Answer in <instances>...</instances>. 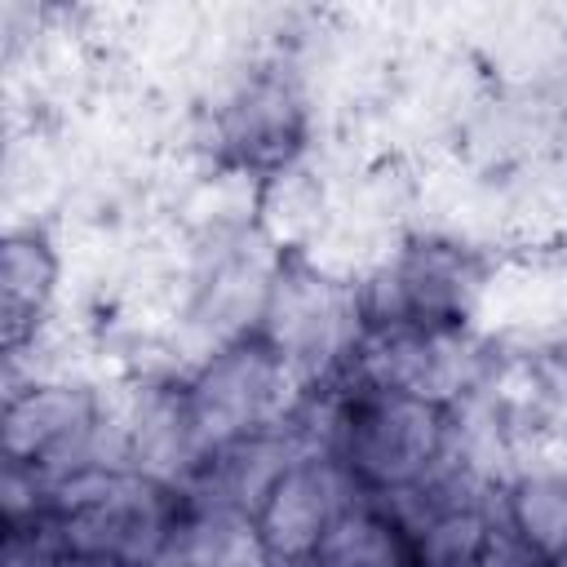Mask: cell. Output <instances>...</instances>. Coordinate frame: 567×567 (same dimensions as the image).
Returning <instances> with one entry per match:
<instances>
[{"label": "cell", "mask_w": 567, "mask_h": 567, "mask_svg": "<svg viewBox=\"0 0 567 567\" xmlns=\"http://www.w3.org/2000/svg\"><path fill=\"white\" fill-rule=\"evenodd\" d=\"M257 332L284 354L306 390H315V381L328 385L350 368L363 341L359 284L337 279L297 252L279 257L270 270Z\"/></svg>", "instance_id": "obj_5"}, {"label": "cell", "mask_w": 567, "mask_h": 567, "mask_svg": "<svg viewBox=\"0 0 567 567\" xmlns=\"http://www.w3.org/2000/svg\"><path fill=\"white\" fill-rule=\"evenodd\" d=\"M62 279V252L44 226H13L0 248V306H4V346L9 354L35 337L49 319Z\"/></svg>", "instance_id": "obj_9"}, {"label": "cell", "mask_w": 567, "mask_h": 567, "mask_svg": "<svg viewBox=\"0 0 567 567\" xmlns=\"http://www.w3.org/2000/svg\"><path fill=\"white\" fill-rule=\"evenodd\" d=\"M186 514V483L142 465H89L53 483L49 532L58 554L115 567H164L173 563Z\"/></svg>", "instance_id": "obj_2"}, {"label": "cell", "mask_w": 567, "mask_h": 567, "mask_svg": "<svg viewBox=\"0 0 567 567\" xmlns=\"http://www.w3.org/2000/svg\"><path fill=\"white\" fill-rule=\"evenodd\" d=\"M301 394L306 385L257 328L226 337L195 372L182 377V408L195 465L235 443L292 425Z\"/></svg>", "instance_id": "obj_3"}, {"label": "cell", "mask_w": 567, "mask_h": 567, "mask_svg": "<svg viewBox=\"0 0 567 567\" xmlns=\"http://www.w3.org/2000/svg\"><path fill=\"white\" fill-rule=\"evenodd\" d=\"M319 452L350 478L359 496L394 501L452 470L456 403L337 377L323 385Z\"/></svg>", "instance_id": "obj_1"}, {"label": "cell", "mask_w": 567, "mask_h": 567, "mask_svg": "<svg viewBox=\"0 0 567 567\" xmlns=\"http://www.w3.org/2000/svg\"><path fill=\"white\" fill-rule=\"evenodd\" d=\"M306 102L288 75H252L235 89V97L217 115V164L252 177L275 182L292 173L297 155L306 151Z\"/></svg>", "instance_id": "obj_7"}, {"label": "cell", "mask_w": 567, "mask_h": 567, "mask_svg": "<svg viewBox=\"0 0 567 567\" xmlns=\"http://www.w3.org/2000/svg\"><path fill=\"white\" fill-rule=\"evenodd\" d=\"M44 567H115V563H102V558H80V554H53Z\"/></svg>", "instance_id": "obj_14"}, {"label": "cell", "mask_w": 567, "mask_h": 567, "mask_svg": "<svg viewBox=\"0 0 567 567\" xmlns=\"http://www.w3.org/2000/svg\"><path fill=\"white\" fill-rule=\"evenodd\" d=\"M306 567H416V545L385 501L354 496Z\"/></svg>", "instance_id": "obj_11"}, {"label": "cell", "mask_w": 567, "mask_h": 567, "mask_svg": "<svg viewBox=\"0 0 567 567\" xmlns=\"http://www.w3.org/2000/svg\"><path fill=\"white\" fill-rule=\"evenodd\" d=\"M487 567H554V563H540V558H532V554H523V549H514V545L505 540V549H501Z\"/></svg>", "instance_id": "obj_13"}, {"label": "cell", "mask_w": 567, "mask_h": 567, "mask_svg": "<svg viewBox=\"0 0 567 567\" xmlns=\"http://www.w3.org/2000/svg\"><path fill=\"white\" fill-rule=\"evenodd\" d=\"M501 532L540 563H567V470H527L496 496Z\"/></svg>", "instance_id": "obj_10"}, {"label": "cell", "mask_w": 567, "mask_h": 567, "mask_svg": "<svg viewBox=\"0 0 567 567\" xmlns=\"http://www.w3.org/2000/svg\"><path fill=\"white\" fill-rule=\"evenodd\" d=\"M164 567H177V563H164Z\"/></svg>", "instance_id": "obj_15"}, {"label": "cell", "mask_w": 567, "mask_h": 567, "mask_svg": "<svg viewBox=\"0 0 567 567\" xmlns=\"http://www.w3.org/2000/svg\"><path fill=\"white\" fill-rule=\"evenodd\" d=\"M173 563L177 567H279L248 509L199 501V496H190V514L182 523Z\"/></svg>", "instance_id": "obj_12"}, {"label": "cell", "mask_w": 567, "mask_h": 567, "mask_svg": "<svg viewBox=\"0 0 567 567\" xmlns=\"http://www.w3.org/2000/svg\"><path fill=\"white\" fill-rule=\"evenodd\" d=\"M111 412L89 381L71 377H31L9 385L0 416L4 465L40 474L49 487L89 465H120L102 456Z\"/></svg>", "instance_id": "obj_6"}, {"label": "cell", "mask_w": 567, "mask_h": 567, "mask_svg": "<svg viewBox=\"0 0 567 567\" xmlns=\"http://www.w3.org/2000/svg\"><path fill=\"white\" fill-rule=\"evenodd\" d=\"M359 492L350 487V478L319 452H301L261 496V505L252 509L266 549L279 567H306L319 549V540L328 536V527L337 523V514L354 501Z\"/></svg>", "instance_id": "obj_8"}, {"label": "cell", "mask_w": 567, "mask_h": 567, "mask_svg": "<svg viewBox=\"0 0 567 567\" xmlns=\"http://www.w3.org/2000/svg\"><path fill=\"white\" fill-rule=\"evenodd\" d=\"M354 284H359L363 332L377 328L465 332V323L474 319L487 292V261L478 257V248L461 239L416 235Z\"/></svg>", "instance_id": "obj_4"}]
</instances>
